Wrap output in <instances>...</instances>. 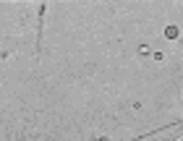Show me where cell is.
Returning a JSON list of instances; mask_svg holds the SVG:
<instances>
[{
  "instance_id": "obj_1",
  "label": "cell",
  "mask_w": 183,
  "mask_h": 141,
  "mask_svg": "<svg viewBox=\"0 0 183 141\" xmlns=\"http://www.w3.org/2000/svg\"><path fill=\"white\" fill-rule=\"evenodd\" d=\"M165 34H167V37L173 39V37H175V34H178V29H175V26H167V29H165Z\"/></svg>"
}]
</instances>
